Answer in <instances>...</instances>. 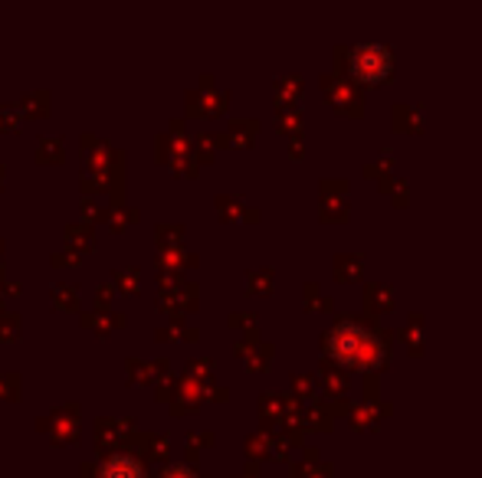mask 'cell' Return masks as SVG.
Returning a JSON list of instances; mask_svg holds the SVG:
<instances>
[{"label":"cell","mask_w":482,"mask_h":478,"mask_svg":"<svg viewBox=\"0 0 482 478\" xmlns=\"http://www.w3.org/2000/svg\"><path fill=\"white\" fill-rule=\"evenodd\" d=\"M328 354L348 368H371L374 360H378L381 348L378 341L371 338L364 328L352 325V321H342L328 331Z\"/></svg>","instance_id":"cell-1"},{"label":"cell","mask_w":482,"mask_h":478,"mask_svg":"<svg viewBox=\"0 0 482 478\" xmlns=\"http://www.w3.org/2000/svg\"><path fill=\"white\" fill-rule=\"evenodd\" d=\"M352 66L364 82H378L390 72V50L384 43H362L354 46Z\"/></svg>","instance_id":"cell-2"},{"label":"cell","mask_w":482,"mask_h":478,"mask_svg":"<svg viewBox=\"0 0 482 478\" xmlns=\"http://www.w3.org/2000/svg\"><path fill=\"white\" fill-rule=\"evenodd\" d=\"M102 478H141V469H138V462L125 459V455H115V459L105 465Z\"/></svg>","instance_id":"cell-3"}]
</instances>
